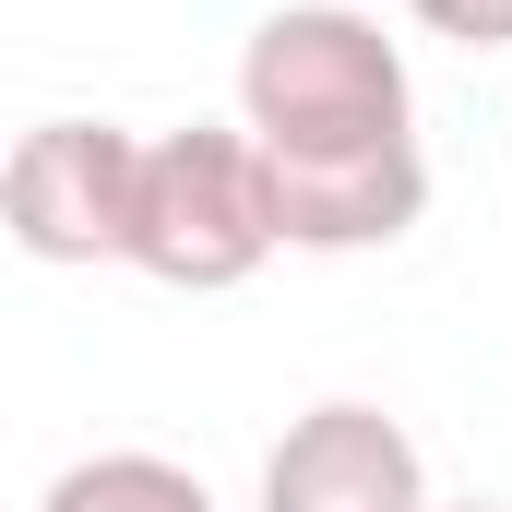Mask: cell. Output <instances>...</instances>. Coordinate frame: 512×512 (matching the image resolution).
I'll use <instances>...</instances> for the list:
<instances>
[{
	"mask_svg": "<svg viewBox=\"0 0 512 512\" xmlns=\"http://www.w3.org/2000/svg\"><path fill=\"white\" fill-rule=\"evenodd\" d=\"M0 215L24 262H131L143 227V143L120 120H36L0 167Z\"/></svg>",
	"mask_w": 512,
	"mask_h": 512,
	"instance_id": "3957f363",
	"label": "cell"
},
{
	"mask_svg": "<svg viewBox=\"0 0 512 512\" xmlns=\"http://www.w3.org/2000/svg\"><path fill=\"white\" fill-rule=\"evenodd\" d=\"M262 512H429V465L382 405L334 393L262 453Z\"/></svg>",
	"mask_w": 512,
	"mask_h": 512,
	"instance_id": "277c9868",
	"label": "cell"
},
{
	"mask_svg": "<svg viewBox=\"0 0 512 512\" xmlns=\"http://www.w3.org/2000/svg\"><path fill=\"white\" fill-rule=\"evenodd\" d=\"M405 12L453 48H512V0H405Z\"/></svg>",
	"mask_w": 512,
	"mask_h": 512,
	"instance_id": "52a82bcc",
	"label": "cell"
},
{
	"mask_svg": "<svg viewBox=\"0 0 512 512\" xmlns=\"http://www.w3.org/2000/svg\"><path fill=\"white\" fill-rule=\"evenodd\" d=\"M286 251V215H274V155L251 131H155L143 143V227H131V274L179 286V298H227L251 286L262 262Z\"/></svg>",
	"mask_w": 512,
	"mask_h": 512,
	"instance_id": "7a4b0ae2",
	"label": "cell"
},
{
	"mask_svg": "<svg viewBox=\"0 0 512 512\" xmlns=\"http://www.w3.org/2000/svg\"><path fill=\"white\" fill-rule=\"evenodd\" d=\"M274 215H286V251H393L429 215V155L417 131L346 155H274Z\"/></svg>",
	"mask_w": 512,
	"mask_h": 512,
	"instance_id": "5b68a950",
	"label": "cell"
},
{
	"mask_svg": "<svg viewBox=\"0 0 512 512\" xmlns=\"http://www.w3.org/2000/svg\"><path fill=\"white\" fill-rule=\"evenodd\" d=\"M239 131L262 155H346V143H405L417 84L370 0H286L239 48Z\"/></svg>",
	"mask_w": 512,
	"mask_h": 512,
	"instance_id": "6da1fadb",
	"label": "cell"
},
{
	"mask_svg": "<svg viewBox=\"0 0 512 512\" xmlns=\"http://www.w3.org/2000/svg\"><path fill=\"white\" fill-rule=\"evenodd\" d=\"M36 512H215V489L191 465H167V453H96V465L48 477Z\"/></svg>",
	"mask_w": 512,
	"mask_h": 512,
	"instance_id": "8992f818",
	"label": "cell"
},
{
	"mask_svg": "<svg viewBox=\"0 0 512 512\" xmlns=\"http://www.w3.org/2000/svg\"><path fill=\"white\" fill-rule=\"evenodd\" d=\"M429 512H512V501H429Z\"/></svg>",
	"mask_w": 512,
	"mask_h": 512,
	"instance_id": "ba28073f",
	"label": "cell"
}]
</instances>
